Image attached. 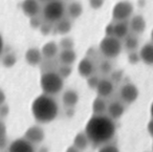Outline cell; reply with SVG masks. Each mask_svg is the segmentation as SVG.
<instances>
[{
  "label": "cell",
  "instance_id": "50",
  "mask_svg": "<svg viewBox=\"0 0 153 152\" xmlns=\"http://www.w3.org/2000/svg\"><path fill=\"white\" fill-rule=\"evenodd\" d=\"M145 152H147V151H145Z\"/></svg>",
  "mask_w": 153,
  "mask_h": 152
},
{
  "label": "cell",
  "instance_id": "18",
  "mask_svg": "<svg viewBox=\"0 0 153 152\" xmlns=\"http://www.w3.org/2000/svg\"><path fill=\"white\" fill-rule=\"evenodd\" d=\"M59 44H57L53 41H48L46 42L41 48L42 55L44 57V59H53L55 57H57L59 55Z\"/></svg>",
  "mask_w": 153,
  "mask_h": 152
},
{
  "label": "cell",
  "instance_id": "8",
  "mask_svg": "<svg viewBox=\"0 0 153 152\" xmlns=\"http://www.w3.org/2000/svg\"><path fill=\"white\" fill-rule=\"evenodd\" d=\"M24 137L36 146L43 143V141L45 139V131L40 126V124H35L26 129L24 132Z\"/></svg>",
  "mask_w": 153,
  "mask_h": 152
},
{
  "label": "cell",
  "instance_id": "4",
  "mask_svg": "<svg viewBox=\"0 0 153 152\" xmlns=\"http://www.w3.org/2000/svg\"><path fill=\"white\" fill-rule=\"evenodd\" d=\"M66 7L62 0H51L46 2L42 7V17L44 21L57 23L65 16Z\"/></svg>",
  "mask_w": 153,
  "mask_h": 152
},
{
  "label": "cell",
  "instance_id": "5",
  "mask_svg": "<svg viewBox=\"0 0 153 152\" xmlns=\"http://www.w3.org/2000/svg\"><path fill=\"white\" fill-rule=\"evenodd\" d=\"M123 43L121 39L114 36H105L101 40L99 51L106 59H115L122 53Z\"/></svg>",
  "mask_w": 153,
  "mask_h": 152
},
{
  "label": "cell",
  "instance_id": "26",
  "mask_svg": "<svg viewBox=\"0 0 153 152\" xmlns=\"http://www.w3.org/2000/svg\"><path fill=\"white\" fill-rule=\"evenodd\" d=\"M7 130L5 123L3 121H0V151L4 150L7 147Z\"/></svg>",
  "mask_w": 153,
  "mask_h": 152
},
{
  "label": "cell",
  "instance_id": "36",
  "mask_svg": "<svg viewBox=\"0 0 153 152\" xmlns=\"http://www.w3.org/2000/svg\"><path fill=\"white\" fill-rule=\"evenodd\" d=\"M43 20L44 19H41V18H39L38 16H36V17H33L30 19V26H32L33 28H40L41 25L43 24Z\"/></svg>",
  "mask_w": 153,
  "mask_h": 152
},
{
  "label": "cell",
  "instance_id": "32",
  "mask_svg": "<svg viewBox=\"0 0 153 152\" xmlns=\"http://www.w3.org/2000/svg\"><path fill=\"white\" fill-rule=\"evenodd\" d=\"M128 62L130 64H136L140 61V51H128Z\"/></svg>",
  "mask_w": 153,
  "mask_h": 152
},
{
  "label": "cell",
  "instance_id": "10",
  "mask_svg": "<svg viewBox=\"0 0 153 152\" xmlns=\"http://www.w3.org/2000/svg\"><path fill=\"white\" fill-rule=\"evenodd\" d=\"M21 11L30 19L36 17L42 11L40 7V1L39 0H23L21 2Z\"/></svg>",
  "mask_w": 153,
  "mask_h": 152
},
{
  "label": "cell",
  "instance_id": "27",
  "mask_svg": "<svg viewBox=\"0 0 153 152\" xmlns=\"http://www.w3.org/2000/svg\"><path fill=\"white\" fill-rule=\"evenodd\" d=\"M17 63V57H16L15 54H5L4 57L2 58V65L7 68H11L13 66L16 65Z\"/></svg>",
  "mask_w": 153,
  "mask_h": 152
},
{
  "label": "cell",
  "instance_id": "25",
  "mask_svg": "<svg viewBox=\"0 0 153 152\" xmlns=\"http://www.w3.org/2000/svg\"><path fill=\"white\" fill-rule=\"evenodd\" d=\"M138 38L136 37L135 34L133 35H128L125 39H124V47L127 49L128 51H136L138 47Z\"/></svg>",
  "mask_w": 153,
  "mask_h": 152
},
{
  "label": "cell",
  "instance_id": "21",
  "mask_svg": "<svg viewBox=\"0 0 153 152\" xmlns=\"http://www.w3.org/2000/svg\"><path fill=\"white\" fill-rule=\"evenodd\" d=\"M66 12L69 19H78L83 14V5L78 1H71L66 7Z\"/></svg>",
  "mask_w": 153,
  "mask_h": 152
},
{
  "label": "cell",
  "instance_id": "7",
  "mask_svg": "<svg viewBox=\"0 0 153 152\" xmlns=\"http://www.w3.org/2000/svg\"><path fill=\"white\" fill-rule=\"evenodd\" d=\"M119 95L120 100L124 104L130 105V104H133L134 102H136V100L138 99L140 90L136 87V85H134L133 83L128 82L121 86V88L119 90Z\"/></svg>",
  "mask_w": 153,
  "mask_h": 152
},
{
  "label": "cell",
  "instance_id": "47",
  "mask_svg": "<svg viewBox=\"0 0 153 152\" xmlns=\"http://www.w3.org/2000/svg\"><path fill=\"white\" fill-rule=\"evenodd\" d=\"M151 40H152V42H153V28H152V31H151Z\"/></svg>",
  "mask_w": 153,
  "mask_h": 152
},
{
  "label": "cell",
  "instance_id": "14",
  "mask_svg": "<svg viewBox=\"0 0 153 152\" xmlns=\"http://www.w3.org/2000/svg\"><path fill=\"white\" fill-rule=\"evenodd\" d=\"M96 90L99 97L106 99V98L110 97L114 91V83L110 79H100V82H99Z\"/></svg>",
  "mask_w": 153,
  "mask_h": 152
},
{
  "label": "cell",
  "instance_id": "49",
  "mask_svg": "<svg viewBox=\"0 0 153 152\" xmlns=\"http://www.w3.org/2000/svg\"><path fill=\"white\" fill-rule=\"evenodd\" d=\"M1 152H4V151H3V150H2V151H1Z\"/></svg>",
  "mask_w": 153,
  "mask_h": 152
},
{
  "label": "cell",
  "instance_id": "1",
  "mask_svg": "<svg viewBox=\"0 0 153 152\" xmlns=\"http://www.w3.org/2000/svg\"><path fill=\"white\" fill-rule=\"evenodd\" d=\"M84 131L92 146L101 147L112 141L117 132V125L115 121L107 114H92L86 123Z\"/></svg>",
  "mask_w": 153,
  "mask_h": 152
},
{
  "label": "cell",
  "instance_id": "33",
  "mask_svg": "<svg viewBox=\"0 0 153 152\" xmlns=\"http://www.w3.org/2000/svg\"><path fill=\"white\" fill-rule=\"evenodd\" d=\"M99 82H100V78H98L96 75H92V76H90L89 78L86 79L87 86L89 87L90 89H97Z\"/></svg>",
  "mask_w": 153,
  "mask_h": 152
},
{
  "label": "cell",
  "instance_id": "11",
  "mask_svg": "<svg viewBox=\"0 0 153 152\" xmlns=\"http://www.w3.org/2000/svg\"><path fill=\"white\" fill-rule=\"evenodd\" d=\"M94 72H96V65L91 58L84 57L78 64V72L82 78H89L90 76L94 75Z\"/></svg>",
  "mask_w": 153,
  "mask_h": 152
},
{
  "label": "cell",
  "instance_id": "45",
  "mask_svg": "<svg viewBox=\"0 0 153 152\" xmlns=\"http://www.w3.org/2000/svg\"><path fill=\"white\" fill-rule=\"evenodd\" d=\"M150 114H151V118H153V102L151 103V106H150Z\"/></svg>",
  "mask_w": 153,
  "mask_h": 152
},
{
  "label": "cell",
  "instance_id": "29",
  "mask_svg": "<svg viewBox=\"0 0 153 152\" xmlns=\"http://www.w3.org/2000/svg\"><path fill=\"white\" fill-rule=\"evenodd\" d=\"M58 74L62 77V78L65 80L68 77L71 75L72 72V67L71 65H65V64H59L58 65V69H57Z\"/></svg>",
  "mask_w": 153,
  "mask_h": 152
},
{
  "label": "cell",
  "instance_id": "31",
  "mask_svg": "<svg viewBox=\"0 0 153 152\" xmlns=\"http://www.w3.org/2000/svg\"><path fill=\"white\" fill-rule=\"evenodd\" d=\"M98 152H121L117 145L112 143H107L105 145L99 147V151Z\"/></svg>",
  "mask_w": 153,
  "mask_h": 152
},
{
  "label": "cell",
  "instance_id": "9",
  "mask_svg": "<svg viewBox=\"0 0 153 152\" xmlns=\"http://www.w3.org/2000/svg\"><path fill=\"white\" fill-rule=\"evenodd\" d=\"M7 152H37L36 147L25 137L16 139L7 146Z\"/></svg>",
  "mask_w": 153,
  "mask_h": 152
},
{
  "label": "cell",
  "instance_id": "2",
  "mask_svg": "<svg viewBox=\"0 0 153 152\" xmlns=\"http://www.w3.org/2000/svg\"><path fill=\"white\" fill-rule=\"evenodd\" d=\"M32 114L38 124H49L59 115V104L53 95L41 93L32 103Z\"/></svg>",
  "mask_w": 153,
  "mask_h": 152
},
{
  "label": "cell",
  "instance_id": "12",
  "mask_svg": "<svg viewBox=\"0 0 153 152\" xmlns=\"http://www.w3.org/2000/svg\"><path fill=\"white\" fill-rule=\"evenodd\" d=\"M26 63L30 66H38L41 65L42 61L44 60V57L42 55V51L38 47H30L25 51L24 55Z\"/></svg>",
  "mask_w": 153,
  "mask_h": 152
},
{
  "label": "cell",
  "instance_id": "17",
  "mask_svg": "<svg viewBox=\"0 0 153 152\" xmlns=\"http://www.w3.org/2000/svg\"><path fill=\"white\" fill-rule=\"evenodd\" d=\"M76 60V53L74 48L71 49H61L58 55V62L59 64L65 65H72Z\"/></svg>",
  "mask_w": 153,
  "mask_h": 152
},
{
  "label": "cell",
  "instance_id": "40",
  "mask_svg": "<svg viewBox=\"0 0 153 152\" xmlns=\"http://www.w3.org/2000/svg\"><path fill=\"white\" fill-rule=\"evenodd\" d=\"M147 131H148V133L150 134L151 137H153V118H151L150 121L148 122V124H147Z\"/></svg>",
  "mask_w": 153,
  "mask_h": 152
},
{
  "label": "cell",
  "instance_id": "3",
  "mask_svg": "<svg viewBox=\"0 0 153 152\" xmlns=\"http://www.w3.org/2000/svg\"><path fill=\"white\" fill-rule=\"evenodd\" d=\"M40 87L42 93L48 95H57L63 90L64 79L57 70L42 72L40 78Z\"/></svg>",
  "mask_w": 153,
  "mask_h": 152
},
{
  "label": "cell",
  "instance_id": "16",
  "mask_svg": "<svg viewBox=\"0 0 153 152\" xmlns=\"http://www.w3.org/2000/svg\"><path fill=\"white\" fill-rule=\"evenodd\" d=\"M130 31L133 34L140 35L143 34L144 31L146 30V20L142 15H134L131 17L129 21Z\"/></svg>",
  "mask_w": 153,
  "mask_h": 152
},
{
  "label": "cell",
  "instance_id": "30",
  "mask_svg": "<svg viewBox=\"0 0 153 152\" xmlns=\"http://www.w3.org/2000/svg\"><path fill=\"white\" fill-rule=\"evenodd\" d=\"M59 46L61 47V49H71L74 46V39L70 38V37H63V38L60 40Z\"/></svg>",
  "mask_w": 153,
  "mask_h": 152
},
{
  "label": "cell",
  "instance_id": "23",
  "mask_svg": "<svg viewBox=\"0 0 153 152\" xmlns=\"http://www.w3.org/2000/svg\"><path fill=\"white\" fill-rule=\"evenodd\" d=\"M130 26L127 21H117L114 24V37L119 39H125L129 35Z\"/></svg>",
  "mask_w": 153,
  "mask_h": 152
},
{
  "label": "cell",
  "instance_id": "19",
  "mask_svg": "<svg viewBox=\"0 0 153 152\" xmlns=\"http://www.w3.org/2000/svg\"><path fill=\"white\" fill-rule=\"evenodd\" d=\"M140 61L147 65H153V42L146 43L140 49Z\"/></svg>",
  "mask_w": 153,
  "mask_h": 152
},
{
  "label": "cell",
  "instance_id": "43",
  "mask_svg": "<svg viewBox=\"0 0 153 152\" xmlns=\"http://www.w3.org/2000/svg\"><path fill=\"white\" fill-rule=\"evenodd\" d=\"M3 48H4V42H3V39L1 37V35H0V56L2 55Z\"/></svg>",
  "mask_w": 153,
  "mask_h": 152
},
{
  "label": "cell",
  "instance_id": "48",
  "mask_svg": "<svg viewBox=\"0 0 153 152\" xmlns=\"http://www.w3.org/2000/svg\"><path fill=\"white\" fill-rule=\"evenodd\" d=\"M152 152H153V143H152Z\"/></svg>",
  "mask_w": 153,
  "mask_h": 152
},
{
  "label": "cell",
  "instance_id": "6",
  "mask_svg": "<svg viewBox=\"0 0 153 152\" xmlns=\"http://www.w3.org/2000/svg\"><path fill=\"white\" fill-rule=\"evenodd\" d=\"M133 4L129 1L122 0L115 3L112 9V18L115 21H127L133 15Z\"/></svg>",
  "mask_w": 153,
  "mask_h": 152
},
{
  "label": "cell",
  "instance_id": "35",
  "mask_svg": "<svg viewBox=\"0 0 153 152\" xmlns=\"http://www.w3.org/2000/svg\"><path fill=\"white\" fill-rule=\"evenodd\" d=\"M53 23H49V22H43V24L41 25V28H39L41 32V34L42 35H49L51 33V31L53 30V25H51Z\"/></svg>",
  "mask_w": 153,
  "mask_h": 152
},
{
  "label": "cell",
  "instance_id": "28",
  "mask_svg": "<svg viewBox=\"0 0 153 152\" xmlns=\"http://www.w3.org/2000/svg\"><path fill=\"white\" fill-rule=\"evenodd\" d=\"M99 69H100V72L103 75H110L113 70L112 64H111L110 60L105 58L103 61H101L100 65H99Z\"/></svg>",
  "mask_w": 153,
  "mask_h": 152
},
{
  "label": "cell",
  "instance_id": "44",
  "mask_svg": "<svg viewBox=\"0 0 153 152\" xmlns=\"http://www.w3.org/2000/svg\"><path fill=\"white\" fill-rule=\"evenodd\" d=\"M37 152H48V148H46V147H40L38 150H37Z\"/></svg>",
  "mask_w": 153,
  "mask_h": 152
},
{
  "label": "cell",
  "instance_id": "37",
  "mask_svg": "<svg viewBox=\"0 0 153 152\" xmlns=\"http://www.w3.org/2000/svg\"><path fill=\"white\" fill-rule=\"evenodd\" d=\"M104 4V0H89V5L94 10H100Z\"/></svg>",
  "mask_w": 153,
  "mask_h": 152
},
{
  "label": "cell",
  "instance_id": "20",
  "mask_svg": "<svg viewBox=\"0 0 153 152\" xmlns=\"http://www.w3.org/2000/svg\"><path fill=\"white\" fill-rule=\"evenodd\" d=\"M72 145L81 151H85L87 149L88 146L90 145V141L88 139L87 134L85 133V131H81V132L76 133L74 139V142H72Z\"/></svg>",
  "mask_w": 153,
  "mask_h": 152
},
{
  "label": "cell",
  "instance_id": "46",
  "mask_svg": "<svg viewBox=\"0 0 153 152\" xmlns=\"http://www.w3.org/2000/svg\"><path fill=\"white\" fill-rule=\"evenodd\" d=\"M40 2H43V3H46V2H48V1H51V0H39Z\"/></svg>",
  "mask_w": 153,
  "mask_h": 152
},
{
  "label": "cell",
  "instance_id": "15",
  "mask_svg": "<svg viewBox=\"0 0 153 152\" xmlns=\"http://www.w3.org/2000/svg\"><path fill=\"white\" fill-rule=\"evenodd\" d=\"M80 101V95L74 89H67L62 95V103L66 108H74Z\"/></svg>",
  "mask_w": 153,
  "mask_h": 152
},
{
  "label": "cell",
  "instance_id": "22",
  "mask_svg": "<svg viewBox=\"0 0 153 152\" xmlns=\"http://www.w3.org/2000/svg\"><path fill=\"white\" fill-rule=\"evenodd\" d=\"M92 112L94 114H106L107 113V108H108V104H107L106 100L102 97H97L92 102Z\"/></svg>",
  "mask_w": 153,
  "mask_h": 152
},
{
  "label": "cell",
  "instance_id": "34",
  "mask_svg": "<svg viewBox=\"0 0 153 152\" xmlns=\"http://www.w3.org/2000/svg\"><path fill=\"white\" fill-rule=\"evenodd\" d=\"M110 76V80L112 81L113 83H120L124 78V72L122 70H112Z\"/></svg>",
  "mask_w": 153,
  "mask_h": 152
},
{
  "label": "cell",
  "instance_id": "39",
  "mask_svg": "<svg viewBox=\"0 0 153 152\" xmlns=\"http://www.w3.org/2000/svg\"><path fill=\"white\" fill-rule=\"evenodd\" d=\"M9 112H10V108L7 105L3 104L2 106H0V118H5V116L9 114Z\"/></svg>",
  "mask_w": 153,
  "mask_h": 152
},
{
  "label": "cell",
  "instance_id": "13",
  "mask_svg": "<svg viewBox=\"0 0 153 152\" xmlns=\"http://www.w3.org/2000/svg\"><path fill=\"white\" fill-rule=\"evenodd\" d=\"M124 113H125V104L121 100L120 101H112L108 104L106 114L110 116L112 120H119L124 115Z\"/></svg>",
  "mask_w": 153,
  "mask_h": 152
},
{
  "label": "cell",
  "instance_id": "24",
  "mask_svg": "<svg viewBox=\"0 0 153 152\" xmlns=\"http://www.w3.org/2000/svg\"><path fill=\"white\" fill-rule=\"evenodd\" d=\"M72 23L70 21V19L68 18H63L62 20H60L59 22H57V25H56V31H57L58 34L61 35H66L71 31Z\"/></svg>",
  "mask_w": 153,
  "mask_h": 152
},
{
  "label": "cell",
  "instance_id": "42",
  "mask_svg": "<svg viewBox=\"0 0 153 152\" xmlns=\"http://www.w3.org/2000/svg\"><path fill=\"white\" fill-rule=\"evenodd\" d=\"M65 152H82V151L78 149L76 147H74V145H71V146H69V147L66 148Z\"/></svg>",
  "mask_w": 153,
  "mask_h": 152
},
{
  "label": "cell",
  "instance_id": "41",
  "mask_svg": "<svg viewBox=\"0 0 153 152\" xmlns=\"http://www.w3.org/2000/svg\"><path fill=\"white\" fill-rule=\"evenodd\" d=\"M5 100H7V95H5V92L0 88V106H2L3 104L5 103Z\"/></svg>",
  "mask_w": 153,
  "mask_h": 152
},
{
  "label": "cell",
  "instance_id": "38",
  "mask_svg": "<svg viewBox=\"0 0 153 152\" xmlns=\"http://www.w3.org/2000/svg\"><path fill=\"white\" fill-rule=\"evenodd\" d=\"M105 35L106 36H114V24H107V26L105 28Z\"/></svg>",
  "mask_w": 153,
  "mask_h": 152
}]
</instances>
